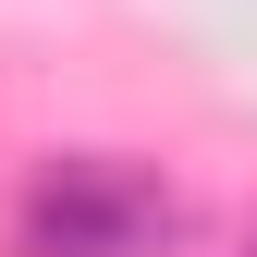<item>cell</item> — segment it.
Returning <instances> with one entry per match:
<instances>
[{
	"label": "cell",
	"instance_id": "6da1fadb",
	"mask_svg": "<svg viewBox=\"0 0 257 257\" xmlns=\"http://www.w3.org/2000/svg\"><path fill=\"white\" fill-rule=\"evenodd\" d=\"M172 233H184V196L135 159H61L13 208V257H159Z\"/></svg>",
	"mask_w": 257,
	"mask_h": 257
}]
</instances>
